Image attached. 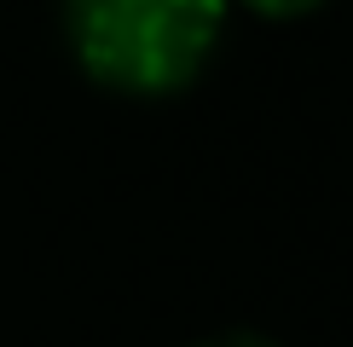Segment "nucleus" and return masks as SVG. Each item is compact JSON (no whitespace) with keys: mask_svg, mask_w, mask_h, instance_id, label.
Returning a JSON list of instances; mask_svg holds the SVG:
<instances>
[{"mask_svg":"<svg viewBox=\"0 0 353 347\" xmlns=\"http://www.w3.org/2000/svg\"><path fill=\"white\" fill-rule=\"evenodd\" d=\"M243 6L267 12V18H296V12H313L319 0H243Z\"/></svg>","mask_w":353,"mask_h":347,"instance_id":"f03ea898","label":"nucleus"},{"mask_svg":"<svg viewBox=\"0 0 353 347\" xmlns=\"http://www.w3.org/2000/svg\"><path fill=\"white\" fill-rule=\"evenodd\" d=\"M203 347H278V341H267V336H214Z\"/></svg>","mask_w":353,"mask_h":347,"instance_id":"7ed1b4c3","label":"nucleus"},{"mask_svg":"<svg viewBox=\"0 0 353 347\" xmlns=\"http://www.w3.org/2000/svg\"><path fill=\"white\" fill-rule=\"evenodd\" d=\"M70 41L99 81L168 93L203 70L226 0H64Z\"/></svg>","mask_w":353,"mask_h":347,"instance_id":"f257e3e1","label":"nucleus"}]
</instances>
